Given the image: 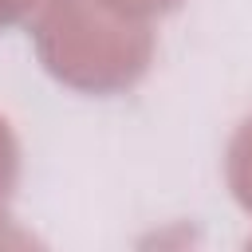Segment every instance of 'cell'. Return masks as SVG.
<instances>
[{
	"instance_id": "7a4b0ae2",
	"label": "cell",
	"mask_w": 252,
	"mask_h": 252,
	"mask_svg": "<svg viewBox=\"0 0 252 252\" xmlns=\"http://www.w3.org/2000/svg\"><path fill=\"white\" fill-rule=\"evenodd\" d=\"M224 181L244 213H252V114L240 118V126L228 138L224 150Z\"/></svg>"
},
{
	"instance_id": "277c9868",
	"label": "cell",
	"mask_w": 252,
	"mask_h": 252,
	"mask_svg": "<svg viewBox=\"0 0 252 252\" xmlns=\"http://www.w3.org/2000/svg\"><path fill=\"white\" fill-rule=\"evenodd\" d=\"M106 8L122 12V16H134V20H154V16H169L177 12L185 0H102Z\"/></svg>"
},
{
	"instance_id": "5b68a950",
	"label": "cell",
	"mask_w": 252,
	"mask_h": 252,
	"mask_svg": "<svg viewBox=\"0 0 252 252\" xmlns=\"http://www.w3.org/2000/svg\"><path fill=\"white\" fill-rule=\"evenodd\" d=\"M39 0H0V28H12V24H20L32 8H35Z\"/></svg>"
},
{
	"instance_id": "3957f363",
	"label": "cell",
	"mask_w": 252,
	"mask_h": 252,
	"mask_svg": "<svg viewBox=\"0 0 252 252\" xmlns=\"http://www.w3.org/2000/svg\"><path fill=\"white\" fill-rule=\"evenodd\" d=\"M16 185H20V142L8 126V118L0 114V244L8 240L4 228L12 220V197H16Z\"/></svg>"
},
{
	"instance_id": "6da1fadb",
	"label": "cell",
	"mask_w": 252,
	"mask_h": 252,
	"mask_svg": "<svg viewBox=\"0 0 252 252\" xmlns=\"http://www.w3.org/2000/svg\"><path fill=\"white\" fill-rule=\"evenodd\" d=\"M32 43L43 71L79 94H122L154 63L150 20L122 16L102 0H39Z\"/></svg>"
}]
</instances>
